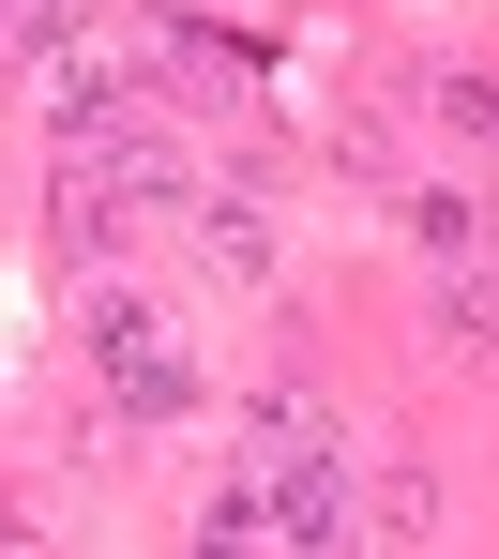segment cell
I'll list each match as a JSON object with an SVG mask.
<instances>
[{
    "instance_id": "obj_1",
    "label": "cell",
    "mask_w": 499,
    "mask_h": 559,
    "mask_svg": "<svg viewBox=\"0 0 499 559\" xmlns=\"http://www.w3.org/2000/svg\"><path fill=\"white\" fill-rule=\"evenodd\" d=\"M92 348H106V378H121V408H136V424L198 408V378H182V348L152 333V302H136V287H106V302H92Z\"/></svg>"
},
{
    "instance_id": "obj_2",
    "label": "cell",
    "mask_w": 499,
    "mask_h": 559,
    "mask_svg": "<svg viewBox=\"0 0 499 559\" xmlns=\"http://www.w3.org/2000/svg\"><path fill=\"white\" fill-rule=\"evenodd\" d=\"M439 106H454L470 136H499V76H454V92H439Z\"/></svg>"
}]
</instances>
